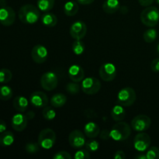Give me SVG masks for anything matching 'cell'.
<instances>
[{
  "instance_id": "6da1fadb",
  "label": "cell",
  "mask_w": 159,
  "mask_h": 159,
  "mask_svg": "<svg viewBox=\"0 0 159 159\" xmlns=\"http://www.w3.org/2000/svg\"><path fill=\"white\" fill-rule=\"evenodd\" d=\"M39 10L40 9L34 5H24L19 10V19L25 24H34L40 16Z\"/></svg>"
},
{
  "instance_id": "7a4b0ae2",
  "label": "cell",
  "mask_w": 159,
  "mask_h": 159,
  "mask_svg": "<svg viewBox=\"0 0 159 159\" xmlns=\"http://www.w3.org/2000/svg\"><path fill=\"white\" fill-rule=\"evenodd\" d=\"M141 23L148 27H154L159 22V10L155 6H148L141 13Z\"/></svg>"
},
{
  "instance_id": "3957f363",
  "label": "cell",
  "mask_w": 159,
  "mask_h": 159,
  "mask_svg": "<svg viewBox=\"0 0 159 159\" xmlns=\"http://www.w3.org/2000/svg\"><path fill=\"white\" fill-rule=\"evenodd\" d=\"M131 134V129L126 122H120L115 124L110 130V138L115 141L127 140Z\"/></svg>"
},
{
  "instance_id": "277c9868",
  "label": "cell",
  "mask_w": 159,
  "mask_h": 159,
  "mask_svg": "<svg viewBox=\"0 0 159 159\" xmlns=\"http://www.w3.org/2000/svg\"><path fill=\"white\" fill-rule=\"evenodd\" d=\"M56 142V134L50 128L43 129L40 131L38 137V144L43 149H51Z\"/></svg>"
},
{
  "instance_id": "5b68a950",
  "label": "cell",
  "mask_w": 159,
  "mask_h": 159,
  "mask_svg": "<svg viewBox=\"0 0 159 159\" xmlns=\"http://www.w3.org/2000/svg\"><path fill=\"white\" fill-rule=\"evenodd\" d=\"M137 99V95L134 90L130 87H126L122 89L118 93L117 102L123 107H130L135 102Z\"/></svg>"
},
{
  "instance_id": "8992f818",
  "label": "cell",
  "mask_w": 159,
  "mask_h": 159,
  "mask_svg": "<svg viewBox=\"0 0 159 159\" xmlns=\"http://www.w3.org/2000/svg\"><path fill=\"white\" fill-rule=\"evenodd\" d=\"M81 89L85 94L95 95L100 90L101 83L96 78L88 77L82 80Z\"/></svg>"
},
{
  "instance_id": "52a82bcc",
  "label": "cell",
  "mask_w": 159,
  "mask_h": 159,
  "mask_svg": "<svg viewBox=\"0 0 159 159\" xmlns=\"http://www.w3.org/2000/svg\"><path fill=\"white\" fill-rule=\"evenodd\" d=\"M58 79L55 73L48 71L43 74L40 79V85L46 91H52L57 86Z\"/></svg>"
},
{
  "instance_id": "ba28073f",
  "label": "cell",
  "mask_w": 159,
  "mask_h": 159,
  "mask_svg": "<svg viewBox=\"0 0 159 159\" xmlns=\"http://www.w3.org/2000/svg\"><path fill=\"white\" fill-rule=\"evenodd\" d=\"M152 124V120L146 115H138L131 121V127L133 130L138 132H143L148 130Z\"/></svg>"
},
{
  "instance_id": "9c48e42d",
  "label": "cell",
  "mask_w": 159,
  "mask_h": 159,
  "mask_svg": "<svg viewBox=\"0 0 159 159\" xmlns=\"http://www.w3.org/2000/svg\"><path fill=\"white\" fill-rule=\"evenodd\" d=\"M99 73L102 80L105 82H111L116 78L117 71L116 66L113 64L107 62L101 65Z\"/></svg>"
},
{
  "instance_id": "30bf717a",
  "label": "cell",
  "mask_w": 159,
  "mask_h": 159,
  "mask_svg": "<svg viewBox=\"0 0 159 159\" xmlns=\"http://www.w3.org/2000/svg\"><path fill=\"white\" fill-rule=\"evenodd\" d=\"M16 20V12L9 6H2L0 8V23L3 26H9Z\"/></svg>"
},
{
  "instance_id": "8fae6325",
  "label": "cell",
  "mask_w": 159,
  "mask_h": 159,
  "mask_svg": "<svg viewBox=\"0 0 159 159\" xmlns=\"http://www.w3.org/2000/svg\"><path fill=\"white\" fill-rule=\"evenodd\" d=\"M151 144V138L145 133H139L134 140V148L139 152H144L149 148Z\"/></svg>"
},
{
  "instance_id": "7c38bea8",
  "label": "cell",
  "mask_w": 159,
  "mask_h": 159,
  "mask_svg": "<svg viewBox=\"0 0 159 159\" xmlns=\"http://www.w3.org/2000/svg\"><path fill=\"white\" fill-rule=\"evenodd\" d=\"M70 145L75 149H80L85 145V135L79 130H75L68 136Z\"/></svg>"
},
{
  "instance_id": "4fadbf2b",
  "label": "cell",
  "mask_w": 159,
  "mask_h": 159,
  "mask_svg": "<svg viewBox=\"0 0 159 159\" xmlns=\"http://www.w3.org/2000/svg\"><path fill=\"white\" fill-rule=\"evenodd\" d=\"M87 33V26L82 21H76L70 27V35L75 40H82Z\"/></svg>"
},
{
  "instance_id": "5bb4252c",
  "label": "cell",
  "mask_w": 159,
  "mask_h": 159,
  "mask_svg": "<svg viewBox=\"0 0 159 159\" xmlns=\"http://www.w3.org/2000/svg\"><path fill=\"white\" fill-rule=\"evenodd\" d=\"M31 57L35 63L43 64L47 61L48 57V51L43 45H36L31 51Z\"/></svg>"
},
{
  "instance_id": "9a60e30c",
  "label": "cell",
  "mask_w": 159,
  "mask_h": 159,
  "mask_svg": "<svg viewBox=\"0 0 159 159\" xmlns=\"http://www.w3.org/2000/svg\"><path fill=\"white\" fill-rule=\"evenodd\" d=\"M30 103L36 108H43L48 103V98L44 93L40 91L34 92L30 97Z\"/></svg>"
},
{
  "instance_id": "2e32d148",
  "label": "cell",
  "mask_w": 159,
  "mask_h": 159,
  "mask_svg": "<svg viewBox=\"0 0 159 159\" xmlns=\"http://www.w3.org/2000/svg\"><path fill=\"white\" fill-rule=\"evenodd\" d=\"M27 118L21 113H16L12 118V127L16 131H23L27 126Z\"/></svg>"
},
{
  "instance_id": "e0dca14e",
  "label": "cell",
  "mask_w": 159,
  "mask_h": 159,
  "mask_svg": "<svg viewBox=\"0 0 159 159\" xmlns=\"http://www.w3.org/2000/svg\"><path fill=\"white\" fill-rule=\"evenodd\" d=\"M68 76L72 82H82L85 77V72L81 66L77 65H71L68 69Z\"/></svg>"
},
{
  "instance_id": "ac0fdd59",
  "label": "cell",
  "mask_w": 159,
  "mask_h": 159,
  "mask_svg": "<svg viewBox=\"0 0 159 159\" xmlns=\"http://www.w3.org/2000/svg\"><path fill=\"white\" fill-rule=\"evenodd\" d=\"M85 135L89 138H95L99 136L100 129L98 124L94 122L87 123L84 127Z\"/></svg>"
},
{
  "instance_id": "d6986e66",
  "label": "cell",
  "mask_w": 159,
  "mask_h": 159,
  "mask_svg": "<svg viewBox=\"0 0 159 159\" xmlns=\"http://www.w3.org/2000/svg\"><path fill=\"white\" fill-rule=\"evenodd\" d=\"M120 9V2L118 0H106L102 4V9L106 13L113 14Z\"/></svg>"
},
{
  "instance_id": "ffe728a7",
  "label": "cell",
  "mask_w": 159,
  "mask_h": 159,
  "mask_svg": "<svg viewBox=\"0 0 159 159\" xmlns=\"http://www.w3.org/2000/svg\"><path fill=\"white\" fill-rule=\"evenodd\" d=\"M28 104H29V102H28L27 99L24 96H19L15 97V99H13L14 108L20 113L26 111L28 107Z\"/></svg>"
},
{
  "instance_id": "44dd1931",
  "label": "cell",
  "mask_w": 159,
  "mask_h": 159,
  "mask_svg": "<svg viewBox=\"0 0 159 159\" xmlns=\"http://www.w3.org/2000/svg\"><path fill=\"white\" fill-rule=\"evenodd\" d=\"M13 134L11 131H4L0 134V146L3 148H7L12 145L14 142Z\"/></svg>"
},
{
  "instance_id": "7402d4cb",
  "label": "cell",
  "mask_w": 159,
  "mask_h": 159,
  "mask_svg": "<svg viewBox=\"0 0 159 159\" xmlns=\"http://www.w3.org/2000/svg\"><path fill=\"white\" fill-rule=\"evenodd\" d=\"M126 112L124 110V107L120 104H117L111 110V117L115 121H122L125 118Z\"/></svg>"
},
{
  "instance_id": "603a6c76",
  "label": "cell",
  "mask_w": 159,
  "mask_h": 159,
  "mask_svg": "<svg viewBox=\"0 0 159 159\" xmlns=\"http://www.w3.org/2000/svg\"><path fill=\"white\" fill-rule=\"evenodd\" d=\"M41 22L47 27H54L57 25V18L54 14L47 12L41 16Z\"/></svg>"
},
{
  "instance_id": "cb8c5ba5",
  "label": "cell",
  "mask_w": 159,
  "mask_h": 159,
  "mask_svg": "<svg viewBox=\"0 0 159 159\" xmlns=\"http://www.w3.org/2000/svg\"><path fill=\"white\" fill-rule=\"evenodd\" d=\"M79 9V4L75 1H69L64 6V12L68 16H73L78 12Z\"/></svg>"
},
{
  "instance_id": "d4e9b609",
  "label": "cell",
  "mask_w": 159,
  "mask_h": 159,
  "mask_svg": "<svg viewBox=\"0 0 159 159\" xmlns=\"http://www.w3.org/2000/svg\"><path fill=\"white\" fill-rule=\"evenodd\" d=\"M67 102V97L62 93H57L54 95L51 99V104L55 108H60L63 107Z\"/></svg>"
},
{
  "instance_id": "484cf974",
  "label": "cell",
  "mask_w": 159,
  "mask_h": 159,
  "mask_svg": "<svg viewBox=\"0 0 159 159\" xmlns=\"http://www.w3.org/2000/svg\"><path fill=\"white\" fill-rule=\"evenodd\" d=\"M54 0H37V8L42 12H49L54 6Z\"/></svg>"
},
{
  "instance_id": "4316f807",
  "label": "cell",
  "mask_w": 159,
  "mask_h": 159,
  "mask_svg": "<svg viewBox=\"0 0 159 159\" xmlns=\"http://www.w3.org/2000/svg\"><path fill=\"white\" fill-rule=\"evenodd\" d=\"M12 97V90L8 85L0 86V99L7 101Z\"/></svg>"
},
{
  "instance_id": "83f0119b",
  "label": "cell",
  "mask_w": 159,
  "mask_h": 159,
  "mask_svg": "<svg viewBox=\"0 0 159 159\" xmlns=\"http://www.w3.org/2000/svg\"><path fill=\"white\" fill-rule=\"evenodd\" d=\"M157 37H158V32L155 29H148L144 33L143 35V38H144V41L147 43H152L156 40Z\"/></svg>"
},
{
  "instance_id": "f1b7e54d",
  "label": "cell",
  "mask_w": 159,
  "mask_h": 159,
  "mask_svg": "<svg viewBox=\"0 0 159 159\" xmlns=\"http://www.w3.org/2000/svg\"><path fill=\"white\" fill-rule=\"evenodd\" d=\"M12 78V74L10 70L7 68L0 69V83H8Z\"/></svg>"
},
{
  "instance_id": "f546056e",
  "label": "cell",
  "mask_w": 159,
  "mask_h": 159,
  "mask_svg": "<svg viewBox=\"0 0 159 159\" xmlns=\"http://www.w3.org/2000/svg\"><path fill=\"white\" fill-rule=\"evenodd\" d=\"M72 51L76 55H81L85 51V44L81 40H75L72 43Z\"/></svg>"
},
{
  "instance_id": "4dcf8cb0",
  "label": "cell",
  "mask_w": 159,
  "mask_h": 159,
  "mask_svg": "<svg viewBox=\"0 0 159 159\" xmlns=\"http://www.w3.org/2000/svg\"><path fill=\"white\" fill-rule=\"evenodd\" d=\"M42 114L44 119L47 120H52L55 118L56 116V112L54 111V109L51 107H43V111H42Z\"/></svg>"
},
{
  "instance_id": "1f68e13d",
  "label": "cell",
  "mask_w": 159,
  "mask_h": 159,
  "mask_svg": "<svg viewBox=\"0 0 159 159\" xmlns=\"http://www.w3.org/2000/svg\"><path fill=\"white\" fill-rule=\"evenodd\" d=\"M85 148L89 152H96L99 148V143L96 140H90L85 143Z\"/></svg>"
},
{
  "instance_id": "d6a6232c",
  "label": "cell",
  "mask_w": 159,
  "mask_h": 159,
  "mask_svg": "<svg viewBox=\"0 0 159 159\" xmlns=\"http://www.w3.org/2000/svg\"><path fill=\"white\" fill-rule=\"evenodd\" d=\"M147 159H159V148L158 147L149 148L146 152Z\"/></svg>"
},
{
  "instance_id": "836d02e7",
  "label": "cell",
  "mask_w": 159,
  "mask_h": 159,
  "mask_svg": "<svg viewBox=\"0 0 159 159\" xmlns=\"http://www.w3.org/2000/svg\"><path fill=\"white\" fill-rule=\"evenodd\" d=\"M40 147V146L38 143H28L25 147V150L29 154H36L39 152Z\"/></svg>"
},
{
  "instance_id": "e575fe53",
  "label": "cell",
  "mask_w": 159,
  "mask_h": 159,
  "mask_svg": "<svg viewBox=\"0 0 159 159\" xmlns=\"http://www.w3.org/2000/svg\"><path fill=\"white\" fill-rule=\"evenodd\" d=\"M66 89L71 94H77L80 91V85L78 82H70L66 85Z\"/></svg>"
},
{
  "instance_id": "d590c367",
  "label": "cell",
  "mask_w": 159,
  "mask_h": 159,
  "mask_svg": "<svg viewBox=\"0 0 159 159\" xmlns=\"http://www.w3.org/2000/svg\"><path fill=\"white\" fill-rule=\"evenodd\" d=\"M75 159H89L90 158V152L85 149H81L78 151L74 155Z\"/></svg>"
},
{
  "instance_id": "8d00e7d4",
  "label": "cell",
  "mask_w": 159,
  "mask_h": 159,
  "mask_svg": "<svg viewBox=\"0 0 159 159\" xmlns=\"http://www.w3.org/2000/svg\"><path fill=\"white\" fill-rule=\"evenodd\" d=\"M71 158H72L71 155L68 152H65V151H61V152H57L53 156L54 159H71Z\"/></svg>"
},
{
  "instance_id": "74e56055",
  "label": "cell",
  "mask_w": 159,
  "mask_h": 159,
  "mask_svg": "<svg viewBox=\"0 0 159 159\" xmlns=\"http://www.w3.org/2000/svg\"><path fill=\"white\" fill-rule=\"evenodd\" d=\"M151 69L153 72H159V58H155L151 63Z\"/></svg>"
},
{
  "instance_id": "f35d334b",
  "label": "cell",
  "mask_w": 159,
  "mask_h": 159,
  "mask_svg": "<svg viewBox=\"0 0 159 159\" xmlns=\"http://www.w3.org/2000/svg\"><path fill=\"white\" fill-rule=\"evenodd\" d=\"M100 138H102V140H107L110 139V131H109L108 130H103L100 133Z\"/></svg>"
},
{
  "instance_id": "ab89813d",
  "label": "cell",
  "mask_w": 159,
  "mask_h": 159,
  "mask_svg": "<svg viewBox=\"0 0 159 159\" xmlns=\"http://www.w3.org/2000/svg\"><path fill=\"white\" fill-rule=\"evenodd\" d=\"M85 115L86 117L88 118H95L96 117L97 114L96 113V112L93 110H90V109H88L85 111Z\"/></svg>"
},
{
  "instance_id": "60d3db41",
  "label": "cell",
  "mask_w": 159,
  "mask_h": 159,
  "mask_svg": "<svg viewBox=\"0 0 159 159\" xmlns=\"http://www.w3.org/2000/svg\"><path fill=\"white\" fill-rule=\"evenodd\" d=\"M113 158L115 159H124L126 158V155L123 151H117L113 155Z\"/></svg>"
},
{
  "instance_id": "b9f144b4",
  "label": "cell",
  "mask_w": 159,
  "mask_h": 159,
  "mask_svg": "<svg viewBox=\"0 0 159 159\" xmlns=\"http://www.w3.org/2000/svg\"><path fill=\"white\" fill-rule=\"evenodd\" d=\"M155 0H138L140 5L144 7H148V6H150L152 3L154 2Z\"/></svg>"
},
{
  "instance_id": "7bdbcfd3",
  "label": "cell",
  "mask_w": 159,
  "mask_h": 159,
  "mask_svg": "<svg viewBox=\"0 0 159 159\" xmlns=\"http://www.w3.org/2000/svg\"><path fill=\"white\" fill-rule=\"evenodd\" d=\"M6 130V124L4 120H0V134Z\"/></svg>"
},
{
  "instance_id": "ee69618b",
  "label": "cell",
  "mask_w": 159,
  "mask_h": 159,
  "mask_svg": "<svg viewBox=\"0 0 159 159\" xmlns=\"http://www.w3.org/2000/svg\"><path fill=\"white\" fill-rule=\"evenodd\" d=\"M78 2L82 5H89L93 3L95 0H77Z\"/></svg>"
},
{
  "instance_id": "f6af8a7d",
  "label": "cell",
  "mask_w": 159,
  "mask_h": 159,
  "mask_svg": "<svg viewBox=\"0 0 159 159\" xmlns=\"http://www.w3.org/2000/svg\"><path fill=\"white\" fill-rule=\"evenodd\" d=\"M25 116H26V118H27V120H31L33 119V118L34 117V116H35V114H34V112L30 111V112H28L27 113H26Z\"/></svg>"
},
{
  "instance_id": "bcb514c9",
  "label": "cell",
  "mask_w": 159,
  "mask_h": 159,
  "mask_svg": "<svg viewBox=\"0 0 159 159\" xmlns=\"http://www.w3.org/2000/svg\"><path fill=\"white\" fill-rule=\"evenodd\" d=\"M135 158L138 159H147V156H146V153L143 154V153H140L139 155H136L135 156Z\"/></svg>"
},
{
  "instance_id": "7dc6e473",
  "label": "cell",
  "mask_w": 159,
  "mask_h": 159,
  "mask_svg": "<svg viewBox=\"0 0 159 159\" xmlns=\"http://www.w3.org/2000/svg\"><path fill=\"white\" fill-rule=\"evenodd\" d=\"M157 53H158V54L159 55V43L157 45Z\"/></svg>"
},
{
  "instance_id": "c3c4849f",
  "label": "cell",
  "mask_w": 159,
  "mask_h": 159,
  "mask_svg": "<svg viewBox=\"0 0 159 159\" xmlns=\"http://www.w3.org/2000/svg\"><path fill=\"white\" fill-rule=\"evenodd\" d=\"M155 2H156L158 3V4H159V0H155Z\"/></svg>"
}]
</instances>
